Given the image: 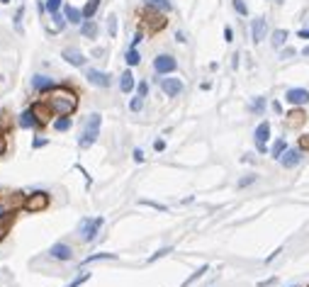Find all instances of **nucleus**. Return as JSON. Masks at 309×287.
<instances>
[{"instance_id":"nucleus-1","label":"nucleus","mask_w":309,"mask_h":287,"mask_svg":"<svg viewBox=\"0 0 309 287\" xmlns=\"http://www.w3.org/2000/svg\"><path fill=\"white\" fill-rule=\"evenodd\" d=\"M76 105H78V97H76V93L68 90L66 85L56 88V93L46 100L49 112H54V115H58V117H68V115L76 110Z\"/></svg>"},{"instance_id":"nucleus-2","label":"nucleus","mask_w":309,"mask_h":287,"mask_svg":"<svg viewBox=\"0 0 309 287\" xmlns=\"http://www.w3.org/2000/svg\"><path fill=\"white\" fill-rule=\"evenodd\" d=\"M100 124H102V117H100L97 112H93L90 119L85 122V132H83V136H80V146H83V149H88L90 144H95V139H97V134H100Z\"/></svg>"},{"instance_id":"nucleus-3","label":"nucleus","mask_w":309,"mask_h":287,"mask_svg":"<svg viewBox=\"0 0 309 287\" xmlns=\"http://www.w3.org/2000/svg\"><path fill=\"white\" fill-rule=\"evenodd\" d=\"M175 68H178V61L171 54H158L154 58V71L158 76H171V73H175Z\"/></svg>"},{"instance_id":"nucleus-4","label":"nucleus","mask_w":309,"mask_h":287,"mask_svg":"<svg viewBox=\"0 0 309 287\" xmlns=\"http://www.w3.org/2000/svg\"><path fill=\"white\" fill-rule=\"evenodd\" d=\"M285 102L290 107H307L309 105V90L307 88H288L285 90Z\"/></svg>"},{"instance_id":"nucleus-5","label":"nucleus","mask_w":309,"mask_h":287,"mask_svg":"<svg viewBox=\"0 0 309 287\" xmlns=\"http://www.w3.org/2000/svg\"><path fill=\"white\" fill-rule=\"evenodd\" d=\"M105 224V219L102 217H95V219H83L80 222V239L83 241H93L95 236H97V231H100V227Z\"/></svg>"},{"instance_id":"nucleus-6","label":"nucleus","mask_w":309,"mask_h":287,"mask_svg":"<svg viewBox=\"0 0 309 287\" xmlns=\"http://www.w3.org/2000/svg\"><path fill=\"white\" fill-rule=\"evenodd\" d=\"M253 141H256L258 153H266V151H268V141H270V124H268V122H261V124L256 127Z\"/></svg>"},{"instance_id":"nucleus-7","label":"nucleus","mask_w":309,"mask_h":287,"mask_svg":"<svg viewBox=\"0 0 309 287\" xmlns=\"http://www.w3.org/2000/svg\"><path fill=\"white\" fill-rule=\"evenodd\" d=\"M302 156H305V151H302L300 146L288 149V151L283 153V158H280V166H283V168H288V171H292V168H297V166L302 163Z\"/></svg>"},{"instance_id":"nucleus-8","label":"nucleus","mask_w":309,"mask_h":287,"mask_svg":"<svg viewBox=\"0 0 309 287\" xmlns=\"http://www.w3.org/2000/svg\"><path fill=\"white\" fill-rule=\"evenodd\" d=\"M183 80L180 78H173V76H166V78H161V90L168 95V97H178L180 93H183Z\"/></svg>"},{"instance_id":"nucleus-9","label":"nucleus","mask_w":309,"mask_h":287,"mask_svg":"<svg viewBox=\"0 0 309 287\" xmlns=\"http://www.w3.org/2000/svg\"><path fill=\"white\" fill-rule=\"evenodd\" d=\"M266 37H268V22H266V17H256L251 22V39H253V44H261Z\"/></svg>"},{"instance_id":"nucleus-10","label":"nucleus","mask_w":309,"mask_h":287,"mask_svg":"<svg viewBox=\"0 0 309 287\" xmlns=\"http://www.w3.org/2000/svg\"><path fill=\"white\" fill-rule=\"evenodd\" d=\"M85 78H88V83H90V85H97V88H110V85H112L110 73L97 71V68H90V71L85 73Z\"/></svg>"},{"instance_id":"nucleus-11","label":"nucleus","mask_w":309,"mask_h":287,"mask_svg":"<svg viewBox=\"0 0 309 287\" xmlns=\"http://www.w3.org/2000/svg\"><path fill=\"white\" fill-rule=\"evenodd\" d=\"M46 205H49V195L46 192H34L32 197H27V202H24V207L29 210V212H41V210H46Z\"/></svg>"},{"instance_id":"nucleus-12","label":"nucleus","mask_w":309,"mask_h":287,"mask_svg":"<svg viewBox=\"0 0 309 287\" xmlns=\"http://www.w3.org/2000/svg\"><path fill=\"white\" fill-rule=\"evenodd\" d=\"M61 56H63V61H68L71 66H78V68H80V66H85V54H83V51H78V49H63V54H61Z\"/></svg>"},{"instance_id":"nucleus-13","label":"nucleus","mask_w":309,"mask_h":287,"mask_svg":"<svg viewBox=\"0 0 309 287\" xmlns=\"http://www.w3.org/2000/svg\"><path fill=\"white\" fill-rule=\"evenodd\" d=\"M288 37H290L288 29H275V32L270 34V46H273L275 51L285 49V46H288Z\"/></svg>"},{"instance_id":"nucleus-14","label":"nucleus","mask_w":309,"mask_h":287,"mask_svg":"<svg viewBox=\"0 0 309 287\" xmlns=\"http://www.w3.org/2000/svg\"><path fill=\"white\" fill-rule=\"evenodd\" d=\"M136 88V80H134V73H132V68H127L122 76H119V90L124 93V95H129L132 90Z\"/></svg>"},{"instance_id":"nucleus-15","label":"nucleus","mask_w":309,"mask_h":287,"mask_svg":"<svg viewBox=\"0 0 309 287\" xmlns=\"http://www.w3.org/2000/svg\"><path fill=\"white\" fill-rule=\"evenodd\" d=\"M49 253H51L56 261H71V258H73V251H71V246H66V244H54Z\"/></svg>"},{"instance_id":"nucleus-16","label":"nucleus","mask_w":309,"mask_h":287,"mask_svg":"<svg viewBox=\"0 0 309 287\" xmlns=\"http://www.w3.org/2000/svg\"><path fill=\"white\" fill-rule=\"evenodd\" d=\"M144 2V7H149V10H156V12H171L173 10V2L171 0H141Z\"/></svg>"},{"instance_id":"nucleus-17","label":"nucleus","mask_w":309,"mask_h":287,"mask_svg":"<svg viewBox=\"0 0 309 287\" xmlns=\"http://www.w3.org/2000/svg\"><path fill=\"white\" fill-rule=\"evenodd\" d=\"M32 88L44 93V90H51L54 88V80L49 76H32Z\"/></svg>"},{"instance_id":"nucleus-18","label":"nucleus","mask_w":309,"mask_h":287,"mask_svg":"<svg viewBox=\"0 0 309 287\" xmlns=\"http://www.w3.org/2000/svg\"><path fill=\"white\" fill-rule=\"evenodd\" d=\"M37 112L34 110H24L22 115H19V127L22 129H32V127H37Z\"/></svg>"},{"instance_id":"nucleus-19","label":"nucleus","mask_w":309,"mask_h":287,"mask_svg":"<svg viewBox=\"0 0 309 287\" xmlns=\"http://www.w3.org/2000/svg\"><path fill=\"white\" fill-rule=\"evenodd\" d=\"M83 10H78V7H73V5H66V22H71V24H83Z\"/></svg>"},{"instance_id":"nucleus-20","label":"nucleus","mask_w":309,"mask_h":287,"mask_svg":"<svg viewBox=\"0 0 309 287\" xmlns=\"http://www.w3.org/2000/svg\"><path fill=\"white\" fill-rule=\"evenodd\" d=\"M288 149H290V146H288V141L280 136V139H275V144L270 146V156H273L275 161H280V158H283V153H285Z\"/></svg>"},{"instance_id":"nucleus-21","label":"nucleus","mask_w":309,"mask_h":287,"mask_svg":"<svg viewBox=\"0 0 309 287\" xmlns=\"http://www.w3.org/2000/svg\"><path fill=\"white\" fill-rule=\"evenodd\" d=\"M80 34L88 37V39H95V37H97V24H95L93 19H83V24H80Z\"/></svg>"},{"instance_id":"nucleus-22","label":"nucleus","mask_w":309,"mask_h":287,"mask_svg":"<svg viewBox=\"0 0 309 287\" xmlns=\"http://www.w3.org/2000/svg\"><path fill=\"white\" fill-rule=\"evenodd\" d=\"M249 110H251L253 115H263V110H266V97H263V95H256V97L251 100Z\"/></svg>"},{"instance_id":"nucleus-23","label":"nucleus","mask_w":309,"mask_h":287,"mask_svg":"<svg viewBox=\"0 0 309 287\" xmlns=\"http://www.w3.org/2000/svg\"><path fill=\"white\" fill-rule=\"evenodd\" d=\"M124 61H127V66H129V68H134V66H139V63H141V54H139L136 49H129V51H127V56H124Z\"/></svg>"},{"instance_id":"nucleus-24","label":"nucleus","mask_w":309,"mask_h":287,"mask_svg":"<svg viewBox=\"0 0 309 287\" xmlns=\"http://www.w3.org/2000/svg\"><path fill=\"white\" fill-rule=\"evenodd\" d=\"M117 256L115 253H95V256H88L83 261V266H90V263H97V261H115Z\"/></svg>"},{"instance_id":"nucleus-25","label":"nucleus","mask_w":309,"mask_h":287,"mask_svg":"<svg viewBox=\"0 0 309 287\" xmlns=\"http://www.w3.org/2000/svg\"><path fill=\"white\" fill-rule=\"evenodd\" d=\"M97 7H100V0H88L85 7H83V17L85 19H93V15L97 12Z\"/></svg>"},{"instance_id":"nucleus-26","label":"nucleus","mask_w":309,"mask_h":287,"mask_svg":"<svg viewBox=\"0 0 309 287\" xmlns=\"http://www.w3.org/2000/svg\"><path fill=\"white\" fill-rule=\"evenodd\" d=\"M207 270H210V266H202V268H197V270H195V273H193V275H190V278H188V280H185V283H183L180 287L193 285V283H195V280H200V278H202V275H205Z\"/></svg>"},{"instance_id":"nucleus-27","label":"nucleus","mask_w":309,"mask_h":287,"mask_svg":"<svg viewBox=\"0 0 309 287\" xmlns=\"http://www.w3.org/2000/svg\"><path fill=\"white\" fill-rule=\"evenodd\" d=\"M54 129H56V132H66V129H71V117H58V119L54 122Z\"/></svg>"},{"instance_id":"nucleus-28","label":"nucleus","mask_w":309,"mask_h":287,"mask_svg":"<svg viewBox=\"0 0 309 287\" xmlns=\"http://www.w3.org/2000/svg\"><path fill=\"white\" fill-rule=\"evenodd\" d=\"M51 19H54V29H56V32H61V29L66 27V15L54 12V15H51Z\"/></svg>"},{"instance_id":"nucleus-29","label":"nucleus","mask_w":309,"mask_h":287,"mask_svg":"<svg viewBox=\"0 0 309 287\" xmlns=\"http://www.w3.org/2000/svg\"><path fill=\"white\" fill-rule=\"evenodd\" d=\"M232 5H234L236 15H241V17H246V15H249V5H246L244 0H232Z\"/></svg>"},{"instance_id":"nucleus-30","label":"nucleus","mask_w":309,"mask_h":287,"mask_svg":"<svg viewBox=\"0 0 309 287\" xmlns=\"http://www.w3.org/2000/svg\"><path fill=\"white\" fill-rule=\"evenodd\" d=\"M292 56H297V49H295V46L280 49V61H288V58H292Z\"/></svg>"},{"instance_id":"nucleus-31","label":"nucleus","mask_w":309,"mask_h":287,"mask_svg":"<svg viewBox=\"0 0 309 287\" xmlns=\"http://www.w3.org/2000/svg\"><path fill=\"white\" fill-rule=\"evenodd\" d=\"M139 205H146V207H151V210H158V212H168V207H166V205H161V202H154V200H141Z\"/></svg>"},{"instance_id":"nucleus-32","label":"nucleus","mask_w":309,"mask_h":287,"mask_svg":"<svg viewBox=\"0 0 309 287\" xmlns=\"http://www.w3.org/2000/svg\"><path fill=\"white\" fill-rule=\"evenodd\" d=\"M107 32H110V37H117V17L115 15L107 17Z\"/></svg>"},{"instance_id":"nucleus-33","label":"nucleus","mask_w":309,"mask_h":287,"mask_svg":"<svg viewBox=\"0 0 309 287\" xmlns=\"http://www.w3.org/2000/svg\"><path fill=\"white\" fill-rule=\"evenodd\" d=\"M141 107H144V97H132V102H129V110L132 112H141Z\"/></svg>"},{"instance_id":"nucleus-34","label":"nucleus","mask_w":309,"mask_h":287,"mask_svg":"<svg viewBox=\"0 0 309 287\" xmlns=\"http://www.w3.org/2000/svg\"><path fill=\"white\" fill-rule=\"evenodd\" d=\"M171 251H173L171 246H166V249H158V251H156V253H154V256L149 258V263H154V261H158V258H163V256H168Z\"/></svg>"},{"instance_id":"nucleus-35","label":"nucleus","mask_w":309,"mask_h":287,"mask_svg":"<svg viewBox=\"0 0 309 287\" xmlns=\"http://www.w3.org/2000/svg\"><path fill=\"white\" fill-rule=\"evenodd\" d=\"M22 15H24V7H19V10L15 12V29H17V32H22Z\"/></svg>"},{"instance_id":"nucleus-36","label":"nucleus","mask_w":309,"mask_h":287,"mask_svg":"<svg viewBox=\"0 0 309 287\" xmlns=\"http://www.w3.org/2000/svg\"><path fill=\"white\" fill-rule=\"evenodd\" d=\"M136 95H139V97H146V95H149V83H146V80H141V83L136 85Z\"/></svg>"},{"instance_id":"nucleus-37","label":"nucleus","mask_w":309,"mask_h":287,"mask_svg":"<svg viewBox=\"0 0 309 287\" xmlns=\"http://www.w3.org/2000/svg\"><path fill=\"white\" fill-rule=\"evenodd\" d=\"M12 222V214H5L2 219H0V236H5V231H7V224Z\"/></svg>"},{"instance_id":"nucleus-38","label":"nucleus","mask_w":309,"mask_h":287,"mask_svg":"<svg viewBox=\"0 0 309 287\" xmlns=\"http://www.w3.org/2000/svg\"><path fill=\"white\" fill-rule=\"evenodd\" d=\"M58 7H61V0H46V10L54 15V12H58Z\"/></svg>"},{"instance_id":"nucleus-39","label":"nucleus","mask_w":309,"mask_h":287,"mask_svg":"<svg viewBox=\"0 0 309 287\" xmlns=\"http://www.w3.org/2000/svg\"><path fill=\"white\" fill-rule=\"evenodd\" d=\"M253 183H256V175H246V178L239 180V188H249V185H253Z\"/></svg>"},{"instance_id":"nucleus-40","label":"nucleus","mask_w":309,"mask_h":287,"mask_svg":"<svg viewBox=\"0 0 309 287\" xmlns=\"http://www.w3.org/2000/svg\"><path fill=\"white\" fill-rule=\"evenodd\" d=\"M88 280H90V273H85V275H80L78 280H73V283H71V285H68V287H80V285H83V283H88Z\"/></svg>"},{"instance_id":"nucleus-41","label":"nucleus","mask_w":309,"mask_h":287,"mask_svg":"<svg viewBox=\"0 0 309 287\" xmlns=\"http://www.w3.org/2000/svg\"><path fill=\"white\" fill-rule=\"evenodd\" d=\"M270 107H273V112H275V115H285V110H283V102L273 100V102H270Z\"/></svg>"},{"instance_id":"nucleus-42","label":"nucleus","mask_w":309,"mask_h":287,"mask_svg":"<svg viewBox=\"0 0 309 287\" xmlns=\"http://www.w3.org/2000/svg\"><path fill=\"white\" fill-rule=\"evenodd\" d=\"M141 39H144V34H141V32H136V34H134V39H132V46H129V49H136V46L141 44Z\"/></svg>"},{"instance_id":"nucleus-43","label":"nucleus","mask_w":309,"mask_h":287,"mask_svg":"<svg viewBox=\"0 0 309 287\" xmlns=\"http://www.w3.org/2000/svg\"><path fill=\"white\" fill-rule=\"evenodd\" d=\"M224 39L227 41H234V29L232 27H224Z\"/></svg>"},{"instance_id":"nucleus-44","label":"nucleus","mask_w":309,"mask_h":287,"mask_svg":"<svg viewBox=\"0 0 309 287\" xmlns=\"http://www.w3.org/2000/svg\"><path fill=\"white\" fill-rule=\"evenodd\" d=\"M46 144H49V141H46L44 136H39V139H34V144H32V146H34V149H41V146H46Z\"/></svg>"},{"instance_id":"nucleus-45","label":"nucleus","mask_w":309,"mask_h":287,"mask_svg":"<svg viewBox=\"0 0 309 287\" xmlns=\"http://www.w3.org/2000/svg\"><path fill=\"white\" fill-rule=\"evenodd\" d=\"M134 161L136 163H144V151L141 149H134Z\"/></svg>"},{"instance_id":"nucleus-46","label":"nucleus","mask_w":309,"mask_h":287,"mask_svg":"<svg viewBox=\"0 0 309 287\" xmlns=\"http://www.w3.org/2000/svg\"><path fill=\"white\" fill-rule=\"evenodd\" d=\"M280 253H283V249H275V251H273V253H270V256L266 258V263H273V261H275V258H278Z\"/></svg>"},{"instance_id":"nucleus-47","label":"nucleus","mask_w":309,"mask_h":287,"mask_svg":"<svg viewBox=\"0 0 309 287\" xmlns=\"http://www.w3.org/2000/svg\"><path fill=\"white\" fill-rule=\"evenodd\" d=\"M154 149H156V151H163V149H166V141H163V139H156V141H154Z\"/></svg>"},{"instance_id":"nucleus-48","label":"nucleus","mask_w":309,"mask_h":287,"mask_svg":"<svg viewBox=\"0 0 309 287\" xmlns=\"http://www.w3.org/2000/svg\"><path fill=\"white\" fill-rule=\"evenodd\" d=\"M300 149H302V151H309V134H305V139L300 141Z\"/></svg>"},{"instance_id":"nucleus-49","label":"nucleus","mask_w":309,"mask_h":287,"mask_svg":"<svg viewBox=\"0 0 309 287\" xmlns=\"http://www.w3.org/2000/svg\"><path fill=\"white\" fill-rule=\"evenodd\" d=\"M297 37H300V39H309V29H300Z\"/></svg>"},{"instance_id":"nucleus-50","label":"nucleus","mask_w":309,"mask_h":287,"mask_svg":"<svg viewBox=\"0 0 309 287\" xmlns=\"http://www.w3.org/2000/svg\"><path fill=\"white\" fill-rule=\"evenodd\" d=\"M232 68H239V54L232 56Z\"/></svg>"},{"instance_id":"nucleus-51","label":"nucleus","mask_w":309,"mask_h":287,"mask_svg":"<svg viewBox=\"0 0 309 287\" xmlns=\"http://www.w3.org/2000/svg\"><path fill=\"white\" fill-rule=\"evenodd\" d=\"M300 54H302V56H309V44L305 46V49H302V51H300Z\"/></svg>"},{"instance_id":"nucleus-52","label":"nucleus","mask_w":309,"mask_h":287,"mask_svg":"<svg viewBox=\"0 0 309 287\" xmlns=\"http://www.w3.org/2000/svg\"><path fill=\"white\" fill-rule=\"evenodd\" d=\"M2 149H5V141H2V136H0V151H2Z\"/></svg>"},{"instance_id":"nucleus-53","label":"nucleus","mask_w":309,"mask_h":287,"mask_svg":"<svg viewBox=\"0 0 309 287\" xmlns=\"http://www.w3.org/2000/svg\"><path fill=\"white\" fill-rule=\"evenodd\" d=\"M283 2H285V0H275V5H283Z\"/></svg>"},{"instance_id":"nucleus-54","label":"nucleus","mask_w":309,"mask_h":287,"mask_svg":"<svg viewBox=\"0 0 309 287\" xmlns=\"http://www.w3.org/2000/svg\"><path fill=\"white\" fill-rule=\"evenodd\" d=\"M0 2H10V0H0Z\"/></svg>"}]
</instances>
